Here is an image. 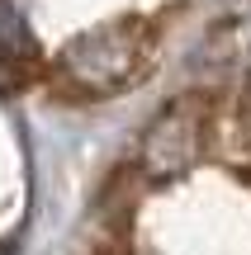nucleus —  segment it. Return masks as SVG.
<instances>
[{
	"label": "nucleus",
	"instance_id": "obj_1",
	"mask_svg": "<svg viewBox=\"0 0 251 255\" xmlns=\"http://www.w3.org/2000/svg\"><path fill=\"white\" fill-rule=\"evenodd\" d=\"M157 52V33L142 19H109V24H95L85 33L66 38L62 52H57V71L85 100H104V95L133 85L142 71L152 66Z\"/></svg>",
	"mask_w": 251,
	"mask_h": 255
},
{
	"label": "nucleus",
	"instance_id": "obj_2",
	"mask_svg": "<svg viewBox=\"0 0 251 255\" xmlns=\"http://www.w3.org/2000/svg\"><path fill=\"white\" fill-rule=\"evenodd\" d=\"M209 132H214V114H209L204 95L171 100L138 137V170L147 180H176V175L195 170V161L209 146Z\"/></svg>",
	"mask_w": 251,
	"mask_h": 255
},
{
	"label": "nucleus",
	"instance_id": "obj_3",
	"mask_svg": "<svg viewBox=\"0 0 251 255\" xmlns=\"http://www.w3.org/2000/svg\"><path fill=\"white\" fill-rule=\"evenodd\" d=\"M204 66H209V71H218V76L242 71L247 81H251V9H247V14H237V19H228V24H218L214 33H209Z\"/></svg>",
	"mask_w": 251,
	"mask_h": 255
},
{
	"label": "nucleus",
	"instance_id": "obj_4",
	"mask_svg": "<svg viewBox=\"0 0 251 255\" xmlns=\"http://www.w3.org/2000/svg\"><path fill=\"white\" fill-rule=\"evenodd\" d=\"M0 52L19 57V62L33 57V38H28V24L14 9V0H0Z\"/></svg>",
	"mask_w": 251,
	"mask_h": 255
}]
</instances>
